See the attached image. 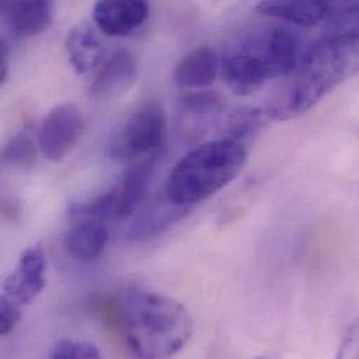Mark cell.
Wrapping results in <instances>:
<instances>
[{
    "mask_svg": "<svg viewBox=\"0 0 359 359\" xmlns=\"http://www.w3.org/2000/svg\"><path fill=\"white\" fill-rule=\"evenodd\" d=\"M109 241V232L101 221H76L65 235L66 250L79 262L98 259Z\"/></svg>",
    "mask_w": 359,
    "mask_h": 359,
    "instance_id": "obj_17",
    "label": "cell"
},
{
    "mask_svg": "<svg viewBox=\"0 0 359 359\" xmlns=\"http://www.w3.org/2000/svg\"><path fill=\"white\" fill-rule=\"evenodd\" d=\"M167 139V115L160 102L140 105L112 136L109 156L119 161H136L157 156Z\"/></svg>",
    "mask_w": 359,
    "mask_h": 359,
    "instance_id": "obj_4",
    "label": "cell"
},
{
    "mask_svg": "<svg viewBox=\"0 0 359 359\" xmlns=\"http://www.w3.org/2000/svg\"><path fill=\"white\" fill-rule=\"evenodd\" d=\"M323 36L359 39V0H339L325 20Z\"/></svg>",
    "mask_w": 359,
    "mask_h": 359,
    "instance_id": "obj_19",
    "label": "cell"
},
{
    "mask_svg": "<svg viewBox=\"0 0 359 359\" xmlns=\"http://www.w3.org/2000/svg\"><path fill=\"white\" fill-rule=\"evenodd\" d=\"M84 130L80 109L73 104L55 107L39 129V150L50 163H62L77 147Z\"/></svg>",
    "mask_w": 359,
    "mask_h": 359,
    "instance_id": "obj_5",
    "label": "cell"
},
{
    "mask_svg": "<svg viewBox=\"0 0 359 359\" xmlns=\"http://www.w3.org/2000/svg\"><path fill=\"white\" fill-rule=\"evenodd\" d=\"M246 163V144L221 137L191 149L177 163L165 183V196L190 208L235 180Z\"/></svg>",
    "mask_w": 359,
    "mask_h": 359,
    "instance_id": "obj_3",
    "label": "cell"
},
{
    "mask_svg": "<svg viewBox=\"0 0 359 359\" xmlns=\"http://www.w3.org/2000/svg\"><path fill=\"white\" fill-rule=\"evenodd\" d=\"M337 358H359V320L351 322L343 333Z\"/></svg>",
    "mask_w": 359,
    "mask_h": 359,
    "instance_id": "obj_25",
    "label": "cell"
},
{
    "mask_svg": "<svg viewBox=\"0 0 359 359\" xmlns=\"http://www.w3.org/2000/svg\"><path fill=\"white\" fill-rule=\"evenodd\" d=\"M10 73V48L6 41V38L1 39V46H0V84L3 86Z\"/></svg>",
    "mask_w": 359,
    "mask_h": 359,
    "instance_id": "obj_26",
    "label": "cell"
},
{
    "mask_svg": "<svg viewBox=\"0 0 359 359\" xmlns=\"http://www.w3.org/2000/svg\"><path fill=\"white\" fill-rule=\"evenodd\" d=\"M21 320V308L7 298L0 299V334L8 336Z\"/></svg>",
    "mask_w": 359,
    "mask_h": 359,
    "instance_id": "obj_24",
    "label": "cell"
},
{
    "mask_svg": "<svg viewBox=\"0 0 359 359\" xmlns=\"http://www.w3.org/2000/svg\"><path fill=\"white\" fill-rule=\"evenodd\" d=\"M248 42L264 60L271 79L288 77L302 56L298 35L284 27L262 29Z\"/></svg>",
    "mask_w": 359,
    "mask_h": 359,
    "instance_id": "obj_6",
    "label": "cell"
},
{
    "mask_svg": "<svg viewBox=\"0 0 359 359\" xmlns=\"http://www.w3.org/2000/svg\"><path fill=\"white\" fill-rule=\"evenodd\" d=\"M358 72L359 39L323 36L301 56L290 80L264 112L273 121L295 119Z\"/></svg>",
    "mask_w": 359,
    "mask_h": 359,
    "instance_id": "obj_1",
    "label": "cell"
},
{
    "mask_svg": "<svg viewBox=\"0 0 359 359\" xmlns=\"http://www.w3.org/2000/svg\"><path fill=\"white\" fill-rule=\"evenodd\" d=\"M52 0H0L1 21L15 36H35L53 21Z\"/></svg>",
    "mask_w": 359,
    "mask_h": 359,
    "instance_id": "obj_12",
    "label": "cell"
},
{
    "mask_svg": "<svg viewBox=\"0 0 359 359\" xmlns=\"http://www.w3.org/2000/svg\"><path fill=\"white\" fill-rule=\"evenodd\" d=\"M38 161V149L32 136L22 130L11 137L1 151V165L8 170L31 171Z\"/></svg>",
    "mask_w": 359,
    "mask_h": 359,
    "instance_id": "obj_20",
    "label": "cell"
},
{
    "mask_svg": "<svg viewBox=\"0 0 359 359\" xmlns=\"http://www.w3.org/2000/svg\"><path fill=\"white\" fill-rule=\"evenodd\" d=\"M67 217L72 221H109L115 217V193H104L93 200L72 203L67 208Z\"/></svg>",
    "mask_w": 359,
    "mask_h": 359,
    "instance_id": "obj_22",
    "label": "cell"
},
{
    "mask_svg": "<svg viewBox=\"0 0 359 359\" xmlns=\"http://www.w3.org/2000/svg\"><path fill=\"white\" fill-rule=\"evenodd\" d=\"M221 74L226 87L239 97L257 93L271 80L264 60L248 42L224 57Z\"/></svg>",
    "mask_w": 359,
    "mask_h": 359,
    "instance_id": "obj_8",
    "label": "cell"
},
{
    "mask_svg": "<svg viewBox=\"0 0 359 359\" xmlns=\"http://www.w3.org/2000/svg\"><path fill=\"white\" fill-rule=\"evenodd\" d=\"M139 66L135 55L126 49L115 52L98 70L90 97L97 102H109L125 95L137 81Z\"/></svg>",
    "mask_w": 359,
    "mask_h": 359,
    "instance_id": "obj_9",
    "label": "cell"
},
{
    "mask_svg": "<svg viewBox=\"0 0 359 359\" xmlns=\"http://www.w3.org/2000/svg\"><path fill=\"white\" fill-rule=\"evenodd\" d=\"M219 70L221 62L215 49L198 46L180 59L174 79L180 88L203 90L215 81Z\"/></svg>",
    "mask_w": 359,
    "mask_h": 359,
    "instance_id": "obj_15",
    "label": "cell"
},
{
    "mask_svg": "<svg viewBox=\"0 0 359 359\" xmlns=\"http://www.w3.org/2000/svg\"><path fill=\"white\" fill-rule=\"evenodd\" d=\"M46 287V259L39 246L22 252L15 269L3 283V295L20 308L34 302Z\"/></svg>",
    "mask_w": 359,
    "mask_h": 359,
    "instance_id": "obj_7",
    "label": "cell"
},
{
    "mask_svg": "<svg viewBox=\"0 0 359 359\" xmlns=\"http://www.w3.org/2000/svg\"><path fill=\"white\" fill-rule=\"evenodd\" d=\"M150 14V0H98L93 18L109 36H129L139 31Z\"/></svg>",
    "mask_w": 359,
    "mask_h": 359,
    "instance_id": "obj_10",
    "label": "cell"
},
{
    "mask_svg": "<svg viewBox=\"0 0 359 359\" xmlns=\"http://www.w3.org/2000/svg\"><path fill=\"white\" fill-rule=\"evenodd\" d=\"M126 344L139 358H167L182 351L193 336V319L180 301L133 290L122 302Z\"/></svg>",
    "mask_w": 359,
    "mask_h": 359,
    "instance_id": "obj_2",
    "label": "cell"
},
{
    "mask_svg": "<svg viewBox=\"0 0 359 359\" xmlns=\"http://www.w3.org/2000/svg\"><path fill=\"white\" fill-rule=\"evenodd\" d=\"M190 208H184L171 203L165 196L163 201H156L146 212H143L130 229L132 239H146L156 236L168 225L180 219Z\"/></svg>",
    "mask_w": 359,
    "mask_h": 359,
    "instance_id": "obj_18",
    "label": "cell"
},
{
    "mask_svg": "<svg viewBox=\"0 0 359 359\" xmlns=\"http://www.w3.org/2000/svg\"><path fill=\"white\" fill-rule=\"evenodd\" d=\"M156 157L143 158L135 163L123 174L121 183L114 189L116 221L129 219L147 197L150 183L156 171Z\"/></svg>",
    "mask_w": 359,
    "mask_h": 359,
    "instance_id": "obj_13",
    "label": "cell"
},
{
    "mask_svg": "<svg viewBox=\"0 0 359 359\" xmlns=\"http://www.w3.org/2000/svg\"><path fill=\"white\" fill-rule=\"evenodd\" d=\"M339 0H259L260 14L297 27H315L325 21Z\"/></svg>",
    "mask_w": 359,
    "mask_h": 359,
    "instance_id": "obj_14",
    "label": "cell"
},
{
    "mask_svg": "<svg viewBox=\"0 0 359 359\" xmlns=\"http://www.w3.org/2000/svg\"><path fill=\"white\" fill-rule=\"evenodd\" d=\"M224 112V100L215 93L186 95L180 107V132L184 140L197 142L218 122Z\"/></svg>",
    "mask_w": 359,
    "mask_h": 359,
    "instance_id": "obj_11",
    "label": "cell"
},
{
    "mask_svg": "<svg viewBox=\"0 0 359 359\" xmlns=\"http://www.w3.org/2000/svg\"><path fill=\"white\" fill-rule=\"evenodd\" d=\"M49 357L53 359H97L101 354L93 343L65 339L52 346Z\"/></svg>",
    "mask_w": 359,
    "mask_h": 359,
    "instance_id": "obj_23",
    "label": "cell"
},
{
    "mask_svg": "<svg viewBox=\"0 0 359 359\" xmlns=\"http://www.w3.org/2000/svg\"><path fill=\"white\" fill-rule=\"evenodd\" d=\"M267 115L264 111L241 108L226 119L222 137L246 144V142L252 140L262 130Z\"/></svg>",
    "mask_w": 359,
    "mask_h": 359,
    "instance_id": "obj_21",
    "label": "cell"
},
{
    "mask_svg": "<svg viewBox=\"0 0 359 359\" xmlns=\"http://www.w3.org/2000/svg\"><path fill=\"white\" fill-rule=\"evenodd\" d=\"M69 62L77 74L93 72L102 60L104 45L95 29L86 24L74 25L65 41Z\"/></svg>",
    "mask_w": 359,
    "mask_h": 359,
    "instance_id": "obj_16",
    "label": "cell"
}]
</instances>
